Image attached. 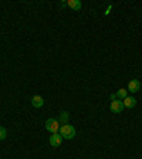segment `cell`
Wrapping results in <instances>:
<instances>
[{"instance_id":"cell-10","label":"cell","mask_w":142,"mask_h":159,"mask_svg":"<svg viewBox=\"0 0 142 159\" xmlns=\"http://www.w3.org/2000/svg\"><path fill=\"white\" fill-rule=\"evenodd\" d=\"M126 97H128V89L119 88L118 91H117V98L118 99H124V98H126Z\"/></svg>"},{"instance_id":"cell-1","label":"cell","mask_w":142,"mask_h":159,"mask_svg":"<svg viewBox=\"0 0 142 159\" xmlns=\"http://www.w3.org/2000/svg\"><path fill=\"white\" fill-rule=\"evenodd\" d=\"M60 135L63 136V139H73L76 136V128L70 124L60 126Z\"/></svg>"},{"instance_id":"cell-7","label":"cell","mask_w":142,"mask_h":159,"mask_svg":"<svg viewBox=\"0 0 142 159\" xmlns=\"http://www.w3.org/2000/svg\"><path fill=\"white\" fill-rule=\"evenodd\" d=\"M31 105H33L34 108H41V107L44 105V99H43V97L34 95L33 98H31Z\"/></svg>"},{"instance_id":"cell-6","label":"cell","mask_w":142,"mask_h":159,"mask_svg":"<svg viewBox=\"0 0 142 159\" xmlns=\"http://www.w3.org/2000/svg\"><path fill=\"white\" fill-rule=\"evenodd\" d=\"M122 104H124V108H134L136 105V98L134 97H126V98L122 99Z\"/></svg>"},{"instance_id":"cell-13","label":"cell","mask_w":142,"mask_h":159,"mask_svg":"<svg viewBox=\"0 0 142 159\" xmlns=\"http://www.w3.org/2000/svg\"><path fill=\"white\" fill-rule=\"evenodd\" d=\"M111 99H117V94H111Z\"/></svg>"},{"instance_id":"cell-12","label":"cell","mask_w":142,"mask_h":159,"mask_svg":"<svg viewBox=\"0 0 142 159\" xmlns=\"http://www.w3.org/2000/svg\"><path fill=\"white\" fill-rule=\"evenodd\" d=\"M111 9H112V6H108V9H107L105 14H109V11H111Z\"/></svg>"},{"instance_id":"cell-4","label":"cell","mask_w":142,"mask_h":159,"mask_svg":"<svg viewBox=\"0 0 142 159\" xmlns=\"http://www.w3.org/2000/svg\"><path fill=\"white\" fill-rule=\"evenodd\" d=\"M48 142L51 146H60L61 143H63V136L60 135V134H53V135L50 136Z\"/></svg>"},{"instance_id":"cell-11","label":"cell","mask_w":142,"mask_h":159,"mask_svg":"<svg viewBox=\"0 0 142 159\" xmlns=\"http://www.w3.org/2000/svg\"><path fill=\"white\" fill-rule=\"evenodd\" d=\"M6 135H7L6 129H4L3 126H0V141H3V139H6Z\"/></svg>"},{"instance_id":"cell-8","label":"cell","mask_w":142,"mask_h":159,"mask_svg":"<svg viewBox=\"0 0 142 159\" xmlns=\"http://www.w3.org/2000/svg\"><path fill=\"white\" fill-rule=\"evenodd\" d=\"M67 6H70L73 10H81L83 4H81L80 0H68V2H67Z\"/></svg>"},{"instance_id":"cell-3","label":"cell","mask_w":142,"mask_h":159,"mask_svg":"<svg viewBox=\"0 0 142 159\" xmlns=\"http://www.w3.org/2000/svg\"><path fill=\"white\" fill-rule=\"evenodd\" d=\"M124 109V104L121 99H112V102H111V111H112L114 114H121Z\"/></svg>"},{"instance_id":"cell-5","label":"cell","mask_w":142,"mask_h":159,"mask_svg":"<svg viewBox=\"0 0 142 159\" xmlns=\"http://www.w3.org/2000/svg\"><path fill=\"white\" fill-rule=\"evenodd\" d=\"M128 89L131 93H138L139 89H141V83H139V80H131L128 84Z\"/></svg>"},{"instance_id":"cell-9","label":"cell","mask_w":142,"mask_h":159,"mask_svg":"<svg viewBox=\"0 0 142 159\" xmlns=\"http://www.w3.org/2000/svg\"><path fill=\"white\" fill-rule=\"evenodd\" d=\"M68 118H70L68 112H67V111H63V112L60 114V121L58 122L61 124V125H66V124H68Z\"/></svg>"},{"instance_id":"cell-2","label":"cell","mask_w":142,"mask_h":159,"mask_svg":"<svg viewBox=\"0 0 142 159\" xmlns=\"http://www.w3.org/2000/svg\"><path fill=\"white\" fill-rule=\"evenodd\" d=\"M46 129L51 134H58L60 131V122L54 118H48L46 121Z\"/></svg>"}]
</instances>
